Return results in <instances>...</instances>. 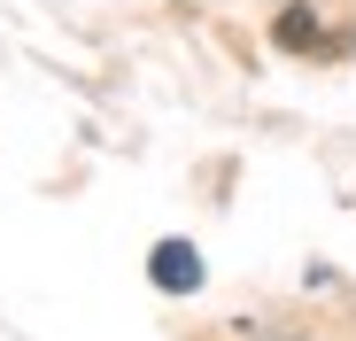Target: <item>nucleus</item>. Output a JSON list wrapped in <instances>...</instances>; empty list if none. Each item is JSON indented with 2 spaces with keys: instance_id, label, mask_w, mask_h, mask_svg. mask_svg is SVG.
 I'll return each instance as SVG.
<instances>
[{
  "instance_id": "obj_1",
  "label": "nucleus",
  "mask_w": 356,
  "mask_h": 341,
  "mask_svg": "<svg viewBox=\"0 0 356 341\" xmlns=\"http://www.w3.org/2000/svg\"><path fill=\"white\" fill-rule=\"evenodd\" d=\"M147 279H155L163 295H194V287H202V248H194V241H155Z\"/></svg>"
}]
</instances>
